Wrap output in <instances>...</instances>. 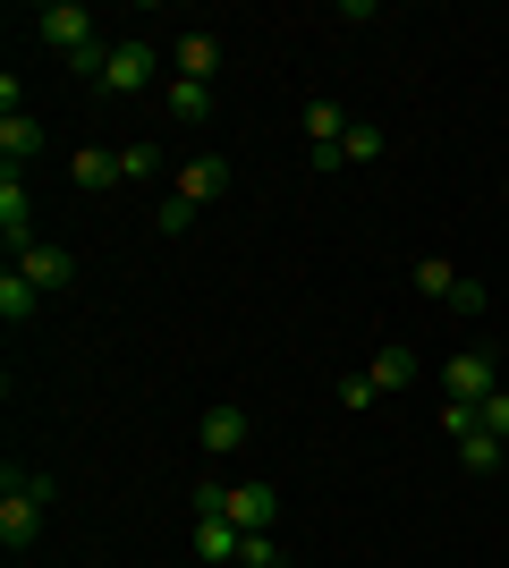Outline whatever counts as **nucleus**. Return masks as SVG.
<instances>
[{"mask_svg": "<svg viewBox=\"0 0 509 568\" xmlns=\"http://www.w3.org/2000/svg\"><path fill=\"white\" fill-rule=\"evenodd\" d=\"M43 500L51 484L43 475H0V551H34V535H43Z\"/></svg>", "mask_w": 509, "mask_h": 568, "instance_id": "f257e3e1", "label": "nucleus"}, {"mask_svg": "<svg viewBox=\"0 0 509 568\" xmlns=\"http://www.w3.org/2000/svg\"><path fill=\"white\" fill-rule=\"evenodd\" d=\"M94 94H111V102H136V94H153V43H145V34H120V43L102 51Z\"/></svg>", "mask_w": 509, "mask_h": 568, "instance_id": "f03ea898", "label": "nucleus"}, {"mask_svg": "<svg viewBox=\"0 0 509 568\" xmlns=\"http://www.w3.org/2000/svg\"><path fill=\"white\" fill-rule=\"evenodd\" d=\"M357 119H348V102H332V94H315L306 102V162L315 170H339V136H348Z\"/></svg>", "mask_w": 509, "mask_h": 568, "instance_id": "7ed1b4c3", "label": "nucleus"}, {"mask_svg": "<svg viewBox=\"0 0 509 568\" xmlns=\"http://www.w3.org/2000/svg\"><path fill=\"white\" fill-rule=\"evenodd\" d=\"M492 390H501V374H492V356H485V348H459L450 365H441V399H467V407H485Z\"/></svg>", "mask_w": 509, "mask_h": 568, "instance_id": "20e7f679", "label": "nucleus"}, {"mask_svg": "<svg viewBox=\"0 0 509 568\" xmlns=\"http://www.w3.org/2000/svg\"><path fill=\"white\" fill-rule=\"evenodd\" d=\"M26 272V281L43 288V297H60V288L77 281V263H69V246H51V237H34V246H18V255H9Z\"/></svg>", "mask_w": 509, "mask_h": 568, "instance_id": "39448f33", "label": "nucleus"}, {"mask_svg": "<svg viewBox=\"0 0 509 568\" xmlns=\"http://www.w3.org/2000/svg\"><path fill=\"white\" fill-rule=\"evenodd\" d=\"M221 518H230V526H246V535H272V518H281V493H272V484H230Z\"/></svg>", "mask_w": 509, "mask_h": 568, "instance_id": "423d86ee", "label": "nucleus"}, {"mask_svg": "<svg viewBox=\"0 0 509 568\" xmlns=\"http://www.w3.org/2000/svg\"><path fill=\"white\" fill-rule=\"evenodd\" d=\"M0 237H9V255L34 246V195H26L18 170H0Z\"/></svg>", "mask_w": 509, "mask_h": 568, "instance_id": "0eeeda50", "label": "nucleus"}, {"mask_svg": "<svg viewBox=\"0 0 509 568\" xmlns=\"http://www.w3.org/2000/svg\"><path fill=\"white\" fill-rule=\"evenodd\" d=\"M170 195H187V204H213V195H230V162H221V153H195V162H179Z\"/></svg>", "mask_w": 509, "mask_h": 568, "instance_id": "6e6552de", "label": "nucleus"}, {"mask_svg": "<svg viewBox=\"0 0 509 568\" xmlns=\"http://www.w3.org/2000/svg\"><path fill=\"white\" fill-rule=\"evenodd\" d=\"M195 442H204L213 458L246 450V407H238V399H213V407H204V425H195Z\"/></svg>", "mask_w": 509, "mask_h": 568, "instance_id": "1a4fd4ad", "label": "nucleus"}, {"mask_svg": "<svg viewBox=\"0 0 509 568\" xmlns=\"http://www.w3.org/2000/svg\"><path fill=\"white\" fill-rule=\"evenodd\" d=\"M238 551H246V526L195 518V560H204V568H238Z\"/></svg>", "mask_w": 509, "mask_h": 568, "instance_id": "9d476101", "label": "nucleus"}, {"mask_svg": "<svg viewBox=\"0 0 509 568\" xmlns=\"http://www.w3.org/2000/svg\"><path fill=\"white\" fill-rule=\"evenodd\" d=\"M365 374H374V390H408V382L425 374V356H416L408 339H383V348H374V365H365Z\"/></svg>", "mask_w": 509, "mask_h": 568, "instance_id": "9b49d317", "label": "nucleus"}, {"mask_svg": "<svg viewBox=\"0 0 509 568\" xmlns=\"http://www.w3.org/2000/svg\"><path fill=\"white\" fill-rule=\"evenodd\" d=\"M162 102H170V119H179V128H204V119H213V85H195V77H170Z\"/></svg>", "mask_w": 509, "mask_h": 568, "instance_id": "f8f14e48", "label": "nucleus"}, {"mask_svg": "<svg viewBox=\"0 0 509 568\" xmlns=\"http://www.w3.org/2000/svg\"><path fill=\"white\" fill-rule=\"evenodd\" d=\"M34 153H43V119L9 111V119H0V162L18 170V162H34Z\"/></svg>", "mask_w": 509, "mask_h": 568, "instance_id": "ddd939ff", "label": "nucleus"}, {"mask_svg": "<svg viewBox=\"0 0 509 568\" xmlns=\"http://www.w3.org/2000/svg\"><path fill=\"white\" fill-rule=\"evenodd\" d=\"M34 306H43V288L26 281L18 263H9V272H0V323H9V332H18V323H34Z\"/></svg>", "mask_w": 509, "mask_h": 568, "instance_id": "4468645a", "label": "nucleus"}, {"mask_svg": "<svg viewBox=\"0 0 509 568\" xmlns=\"http://www.w3.org/2000/svg\"><path fill=\"white\" fill-rule=\"evenodd\" d=\"M170 60H179V77L213 85V69H221V43H213V34H179V43H170Z\"/></svg>", "mask_w": 509, "mask_h": 568, "instance_id": "2eb2a0df", "label": "nucleus"}, {"mask_svg": "<svg viewBox=\"0 0 509 568\" xmlns=\"http://www.w3.org/2000/svg\"><path fill=\"white\" fill-rule=\"evenodd\" d=\"M69 179H77L85 195H111V187H120V153H94V144H85V153L69 162Z\"/></svg>", "mask_w": 509, "mask_h": 568, "instance_id": "dca6fc26", "label": "nucleus"}, {"mask_svg": "<svg viewBox=\"0 0 509 568\" xmlns=\"http://www.w3.org/2000/svg\"><path fill=\"white\" fill-rule=\"evenodd\" d=\"M383 128H374V119H357V128H348V136H339V170H348V162H383Z\"/></svg>", "mask_w": 509, "mask_h": 568, "instance_id": "f3484780", "label": "nucleus"}, {"mask_svg": "<svg viewBox=\"0 0 509 568\" xmlns=\"http://www.w3.org/2000/svg\"><path fill=\"white\" fill-rule=\"evenodd\" d=\"M459 467H467V475H492V467H501V442H492L485 425H476V433H459Z\"/></svg>", "mask_w": 509, "mask_h": 568, "instance_id": "a211bd4d", "label": "nucleus"}, {"mask_svg": "<svg viewBox=\"0 0 509 568\" xmlns=\"http://www.w3.org/2000/svg\"><path fill=\"white\" fill-rule=\"evenodd\" d=\"M459 281H467V272H459V263H441V255L416 263V288H425V297H441V306H450V288H459Z\"/></svg>", "mask_w": 509, "mask_h": 568, "instance_id": "6ab92c4d", "label": "nucleus"}, {"mask_svg": "<svg viewBox=\"0 0 509 568\" xmlns=\"http://www.w3.org/2000/svg\"><path fill=\"white\" fill-rule=\"evenodd\" d=\"M153 170H162V153H153V144H120V187H145Z\"/></svg>", "mask_w": 509, "mask_h": 568, "instance_id": "aec40b11", "label": "nucleus"}, {"mask_svg": "<svg viewBox=\"0 0 509 568\" xmlns=\"http://www.w3.org/2000/svg\"><path fill=\"white\" fill-rule=\"evenodd\" d=\"M153 230H162V237H187V230H195V204H187V195H162V213H153Z\"/></svg>", "mask_w": 509, "mask_h": 568, "instance_id": "412c9836", "label": "nucleus"}, {"mask_svg": "<svg viewBox=\"0 0 509 568\" xmlns=\"http://www.w3.org/2000/svg\"><path fill=\"white\" fill-rule=\"evenodd\" d=\"M374 399H383V390H374V374H339V407H357V416H365Z\"/></svg>", "mask_w": 509, "mask_h": 568, "instance_id": "4be33fe9", "label": "nucleus"}, {"mask_svg": "<svg viewBox=\"0 0 509 568\" xmlns=\"http://www.w3.org/2000/svg\"><path fill=\"white\" fill-rule=\"evenodd\" d=\"M476 425H485V433H492V442H509V390H492V399H485V407H476Z\"/></svg>", "mask_w": 509, "mask_h": 568, "instance_id": "5701e85b", "label": "nucleus"}, {"mask_svg": "<svg viewBox=\"0 0 509 568\" xmlns=\"http://www.w3.org/2000/svg\"><path fill=\"white\" fill-rule=\"evenodd\" d=\"M485 297H492L485 281H459V288H450V314H485Z\"/></svg>", "mask_w": 509, "mask_h": 568, "instance_id": "b1692460", "label": "nucleus"}, {"mask_svg": "<svg viewBox=\"0 0 509 568\" xmlns=\"http://www.w3.org/2000/svg\"><path fill=\"white\" fill-rule=\"evenodd\" d=\"M281 560V544H272V535H246V551H238V568H272Z\"/></svg>", "mask_w": 509, "mask_h": 568, "instance_id": "393cba45", "label": "nucleus"}, {"mask_svg": "<svg viewBox=\"0 0 509 568\" xmlns=\"http://www.w3.org/2000/svg\"><path fill=\"white\" fill-rule=\"evenodd\" d=\"M272 568H289V560H272Z\"/></svg>", "mask_w": 509, "mask_h": 568, "instance_id": "a878e982", "label": "nucleus"}]
</instances>
